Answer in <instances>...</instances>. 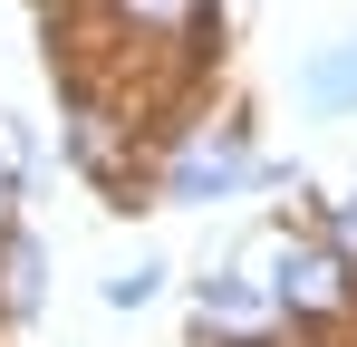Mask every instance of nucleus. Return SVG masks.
<instances>
[{
  "instance_id": "5",
  "label": "nucleus",
  "mask_w": 357,
  "mask_h": 347,
  "mask_svg": "<svg viewBox=\"0 0 357 347\" xmlns=\"http://www.w3.org/2000/svg\"><path fill=\"white\" fill-rule=\"evenodd\" d=\"M0 213H10V164H0Z\"/></svg>"
},
{
  "instance_id": "2",
  "label": "nucleus",
  "mask_w": 357,
  "mask_h": 347,
  "mask_svg": "<svg viewBox=\"0 0 357 347\" xmlns=\"http://www.w3.org/2000/svg\"><path fill=\"white\" fill-rule=\"evenodd\" d=\"M203 318H213V328H232V338H251V328L271 318V289H251L241 270H222V280H203Z\"/></svg>"
},
{
  "instance_id": "1",
  "label": "nucleus",
  "mask_w": 357,
  "mask_h": 347,
  "mask_svg": "<svg viewBox=\"0 0 357 347\" xmlns=\"http://www.w3.org/2000/svg\"><path fill=\"white\" fill-rule=\"evenodd\" d=\"M241 174H251L241 145H193V155L174 164V203H213V193H232Z\"/></svg>"
},
{
  "instance_id": "6",
  "label": "nucleus",
  "mask_w": 357,
  "mask_h": 347,
  "mask_svg": "<svg viewBox=\"0 0 357 347\" xmlns=\"http://www.w3.org/2000/svg\"><path fill=\"white\" fill-rule=\"evenodd\" d=\"M348 241H357V203H348Z\"/></svg>"
},
{
  "instance_id": "4",
  "label": "nucleus",
  "mask_w": 357,
  "mask_h": 347,
  "mask_svg": "<svg viewBox=\"0 0 357 347\" xmlns=\"http://www.w3.org/2000/svg\"><path fill=\"white\" fill-rule=\"evenodd\" d=\"M135 20H155V29H193L203 20V0H126Z\"/></svg>"
},
{
  "instance_id": "3",
  "label": "nucleus",
  "mask_w": 357,
  "mask_h": 347,
  "mask_svg": "<svg viewBox=\"0 0 357 347\" xmlns=\"http://www.w3.org/2000/svg\"><path fill=\"white\" fill-rule=\"evenodd\" d=\"M280 299H290V309H338V261H328V251H280Z\"/></svg>"
}]
</instances>
